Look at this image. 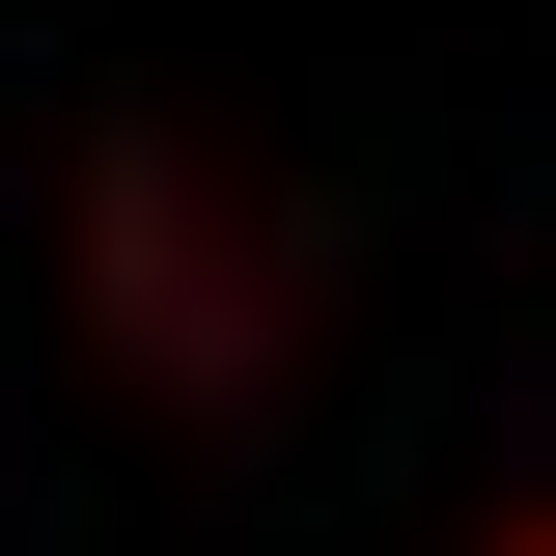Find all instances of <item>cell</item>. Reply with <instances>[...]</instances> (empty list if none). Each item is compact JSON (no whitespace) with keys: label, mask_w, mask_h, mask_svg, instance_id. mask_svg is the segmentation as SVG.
I'll return each mask as SVG.
<instances>
[{"label":"cell","mask_w":556,"mask_h":556,"mask_svg":"<svg viewBox=\"0 0 556 556\" xmlns=\"http://www.w3.org/2000/svg\"><path fill=\"white\" fill-rule=\"evenodd\" d=\"M112 278H139V334H167V362H251V334H278V278L195 223V167H139V195H112Z\"/></svg>","instance_id":"1"},{"label":"cell","mask_w":556,"mask_h":556,"mask_svg":"<svg viewBox=\"0 0 556 556\" xmlns=\"http://www.w3.org/2000/svg\"><path fill=\"white\" fill-rule=\"evenodd\" d=\"M501 556H556V529H501Z\"/></svg>","instance_id":"2"}]
</instances>
